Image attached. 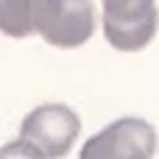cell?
Instances as JSON below:
<instances>
[{
  "label": "cell",
  "instance_id": "obj_4",
  "mask_svg": "<svg viewBox=\"0 0 159 159\" xmlns=\"http://www.w3.org/2000/svg\"><path fill=\"white\" fill-rule=\"evenodd\" d=\"M61 8V0H0V34L11 39L45 36Z\"/></svg>",
  "mask_w": 159,
  "mask_h": 159
},
{
  "label": "cell",
  "instance_id": "obj_6",
  "mask_svg": "<svg viewBox=\"0 0 159 159\" xmlns=\"http://www.w3.org/2000/svg\"><path fill=\"white\" fill-rule=\"evenodd\" d=\"M0 157H45V154H42L34 143H28L25 137H20V140L3 145V148H0Z\"/></svg>",
  "mask_w": 159,
  "mask_h": 159
},
{
  "label": "cell",
  "instance_id": "obj_2",
  "mask_svg": "<svg viewBox=\"0 0 159 159\" xmlns=\"http://www.w3.org/2000/svg\"><path fill=\"white\" fill-rule=\"evenodd\" d=\"M157 154V129L143 117H123L101 129L81 148L84 159H148Z\"/></svg>",
  "mask_w": 159,
  "mask_h": 159
},
{
  "label": "cell",
  "instance_id": "obj_5",
  "mask_svg": "<svg viewBox=\"0 0 159 159\" xmlns=\"http://www.w3.org/2000/svg\"><path fill=\"white\" fill-rule=\"evenodd\" d=\"M95 31V8L89 0H61V8L56 14V22L42 36L53 48H78L84 45Z\"/></svg>",
  "mask_w": 159,
  "mask_h": 159
},
{
  "label": "cell",
  "instance_id": "obj_3",
  "mask_svg": "<svg viewBox=\"0 0 159 159\" xmlns=\"http://www.w3.org/2000/svg\"><path fill=\"white\" fill-rule=\"evenodd\" d=\"M81 134L78 115L64 103H45L28 112L20 126V137L34 143L45 157H64Z\"/></svg>",
  "mask_w": 159,
  "mask_h": 159
},
{
  "label": "cell",
  "instance_id": "obj_1",
  "mask_svg": "<svg viewBox=\"0 0 159 159\" xmlns=\"http://www.w3.org/2000/svg\"><path fill=\"white\" fill-rule=\"evenodd\" d=\"M159 28L157 0H103V34L120 53L143 50Z\"/></svg>",
  "mask_w": 159,
  "mask_h": 159
}]
</instances>
